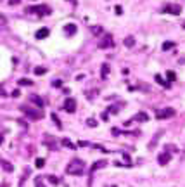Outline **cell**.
<instances>
[{"label": "cell", "instance_id": "obj_1", "mask_svg": "<svg viewBox=\"0 0 185 187\" xmlns=\"http://www.w3.org/2000/svg\"><path fill=\"white\" fill-rule=\"evenodd\" d=\"M66 172L69 175H83V172H85V161L78 159V158L71 159L69 165L66 166Z\"/></svg>", "mask_w": 185, "mask_h": 187}, {"label": "cell", "instance_id": "obj_2", "mask_svg": "<svg viewBox=\"0 0 185 187\" xmlns=\"http://www.w3.org/2000/svg\"><path fill=\"white\" fill-rule=\"evenodd\" d=\"M24 12L26 14H38V16H49L50 7L49 5H31V7H26Z\"/></svg>", "mask_w": 185, "mask_h": 187}, {"label": "cell", "instance_id": "obj_3", "mask_svg": "<svg viewBox=\"0 0 185 187\" xmlns=\"http://www.w3.org/2000/svg\"><path fill=\"white\" fill-rule=\"evenodd\" d=\"M21 111L26 114L30 120H42V118H43V113H42L40 109L30 108V106H21Z\"/></svg>", "mask_w": 185, "mask_h": 187}, {"label": "cell", "instance_id": "obj_4", "mask_svg": "<svg viewBox=\"0 0 185 187\" xmlns=\"http://www.w3.org/2000/svg\"><path fill=\"white\" fill-rule=\"evenodd\" d=\"M176 114V111L173 108H164V109H159L156 111V118L158 120H166V118H173Z\"/></svg>", "mask_w": 185, "mask_h": 187}, {"label": "cell", "instance_id": "obj_5", "mask_svg": "<svg viewBox=\"0 0 185 187\" xmlns=\"http://www.w3.org/2000/svg\"><path fill=\"white\" fill-rule=\"evenodd\" d=\"M64 111H68V113H75L76 111V100L73 97H68L64 100Z\"/></svg>", "mask_w": 185, "mask_h": 187}, {"label": "cell", "instance_id": "obj_6", "mask_svg": "<svg viewBox=\"0 0 185 187\" xmlns=\"http://www.w3.org/2000/svg\"><path fill=\"white\" fill-rule=\"evenodd\" d=\"M164 12L166 14H173V16H178V14L182 12V7L176 4H168L166 7H164Z\"/></svg>", "mask_w": 185, "mask_h": 187}, {"label": "cell", "instance_id": "obj_7", "mask_svg": "<svg viewBox=\"0 0 185 187\" xmlns=\"http://www.w3.org/2000/svg\"><path fill=\"white\" fill-rule=\"evenodd\" d=\"M114 45V42H113V36L111 35H104V38L99 42V47L101 49H109V47H113Z\"/></svg>", "mask_w": 185, "mask_h": 187}, {"label": "cell", "instance_id": "obj_8", "mask_svg": "<svg viewBox=\"0 0 185 187\" xmlns=\"http://www.w3.org/2000/svg\"><path fill=\"white\" fill-rule=\"evenodd\" d=\"M170 159H171V154H170V152H161V154H159L158 156V163L161 166H164V165H168V163H170Z\"/></svg>", "mask_w": 185, "mask_h": 187}, {"label": "cell", "instance_id": "obj_9", "mask_svg": "<svg viewBox=\"0 0 185 187\" xmlns=\"http://www.w3.org/2000/svg\"><path fill=\"white\" fill-rule=\"evenodd\" d=\"M49 33H50L49 28H40V30L35 33V36H36L38 40H43V38H47V36H49Z\"/></svg>", "mask_w": 185, "mask_h": 187}, {"label": "cell", "instance_id": "obj_10", "mask_svg": "<svg viewBox=\"0 0 185 187\" xmlns=\"http://www.w3.org/2000/svg\"><path fill=\"white\" fill-rule=\"evenodd\" d=\"M64 33H66L68 36H73L76 33V24H73V23H71V24H66V26H64Z\"/></svg>", "mask_w": 185, "mask_h": 187}, {"label": "cell", "instance_id": "obj_11", "mask_svg": "<svg viewBox=\"0 0 185 187\" xmlns=\"http://www.w3.org/2000/svg\"><path fill=\"white\" fill-rule=\"evenodd\" d=\"M104 166H107V161L101 159V161H97V163H93V165H92V172H97V170L104 168Z\"/></svg>", "mask_w": 185, "mask_h": 187}, {"label": "cell", "instance_id": "obj_12", "mask_svg": "<svg viewBox=\"0 0 185 187\" xmlns=\"http://www.w3.org/2000/svg\"><path fill=\"white\" fill-rule=\"evenodd\" d=\"M109 71H111V68H109V64H107V62H104V64H102V68H101V76L104 80L107 78V74H109Z\"/></svg>", "mask_w": 185, "mask_h": 187}, {"label": "cell", "instance_id": "obj_13", "mask_svg": "<svg viewBox=\"0 0 185 187\" xmlns=\"http://www.w3.org/2000/svg\"><path fill=\"white\" fill-rule=\"evenodd\" d=\"M30 100H31V102H33L35 106H38V108H43V104H45V102L40 99L38 96H30Z\"/></svg>", "mask_w": 185, "mask_h": 187}, {"label": "cell", "instance_id": "obj_14", "mask_svg": "<svg viewBox=\"0 0 185 187\" xmlns=\"http://www.w3.org/2000/svg\"><path fill=\"white\" fill-rule=\"evenodd\" d=\"M154 80L159 83V85H161V87H164V88H170V83H168V82H164L161 74H156V76H154Z\"/></svg>", "mask_w": 185, "mask_h": 187}, {"label": "cell", "instance_id": "obj_15", "mask_svg": "<svg viewBox=\"0 0 185 187\" xmlns=\"http://www.w3.org/2000/svg\"><path fill=\"white\" fill-rule=\"evenodd\" d=\"M133 120H137V121H147L149 120V116H147V113H144V111H140V113L137 114Z\"/></svg>", "mask_w": 185, "mask_h": 187}, {"label": "cell", "instance_id": "obj_16", "mask_svg": "<svg viewBox=\"0 0 185 187\" xmlns=\"http://www.w3.org/2000/svg\"><path fill=\"white\" fill-rule=\"evenodd\" d=\"M125 47H128V49H132L133 45H135V38H133V36H126V38H125Z\"/></svg>", "mask_w": 185, "mask_h": 187}, {"label": "cell", "instance_id": "obj_17", "mask_svg": "<svg viewBox=\"0 0 185 187\" xmlns=\"http://www.w3.org/2000/svg\"><path fill=\"white\" fill-rule=\"evenodd\" d=\"M18 83L21 85V87H31V85H33V82H31V80H28V78H21Z\"/></svg>", "mask_w": 185, "mask_h": 187}, {"label": "cell", "instance_id": "obj_18", "mask_svg": "<svg viewBox=\"0 0 185 187\" xmlns=\"http://www.w3.org/2000/svg\"><path fill=\"white\" fill-rule=\"evenodd\" d=\"M62 146H66V147H69V149H76V146L71 142L69 139H62Z\"/></svg>", "mask_w": 185, "mask_h": 187}, {"label": "cell", "instance_id": "obj_19", "mask_svg": "<svg viewBox=\"0 0 185 187\" xmlns=\"http://www.w3.org/2000/svg\"><path fill=\"white\" fill-rule=\"evenodd\" d=\"M35 166H36V168H43V166H45V159H43V158H36Z\"/></svg>", "mask_w": 185, "mask_h": 187}, {"label": "cell", "instance_id": "obj_20", "mask_svg": "<svg viewBox=\"0 0 185 187\" xmlns=\"http://www.w3.org/2000/svg\"><path fill=\"white\" fill-rule=\"evenodd\" d=\"M166 78H168V82H175V80H176L175 71H168V73H166Z\"/></svg>", "mask_w": 185, "mask_h": 187}, {"label": "cell", "instance_id": "obj_21", "mask_svg": "<svg viewBox=\"0 0 185 187\" xmlns=\"http://www.w3.org/2000/svg\"><path fill=\"white\" fill-rule=\"evenodd\" d=\"M2 166H4L5 172H12V170H14V166L10 165V163H7V161H2Z\"/></svg>", "mask_w": 185, "mask_h": 187}, {"label": "cell", "instance_id": "obj_22", "mask_svg": "<svg viewBox=\"0 0 185 187\" xmlns=\"http://www.w3.org/2000/svg\"><path fill=\"white\" fill-rule=\"evenodd\" d=\"M173 47H175V42H164L163 44V50H170Z\"/></svg>", "mask_w": 185, "mask_h": 187}, {"label": "cell", "instance_id": "obj_23", "mask_svg": "<svg viewBox=\"0 0 185 187\" xmlns=\"http://www.w3.org/2000/svg\"><path fill=\"white\" fill-rule=\"evenodd\" d=\"M33 71H35V74H38V76H40V74H45V73H47V70H45V68H42V66H38V68H35V70H33Z\"/></svg>", "mask_w": 185, "mask_h": 187}, {"label": "cell", "instance_id": "obj_24", "mask_svg": "<svg viewBox=\"0 0 185 187\" xmlns=\"http://www.w3.org/2000/svg\"><path fill=\"white\" fill-rule=\"evenodd\" d=\"M87 125L93 128V126H97V120H93V118H88V120H87Z\"/></svg>", "mask_w": 185, "mask_h": 187}, {"label": "cell", "instance_id": "obj_25", "mask_svg": "<svg viewBox=\"0 0 185 187\" xmlns=\"http://www.w3.org/2000/svg\"><path fill=\"white\" fill-rule=\"evenodd\" d=\"M52 121L57 125V128H62V125H61V121H59V118H57V114H52Z\"/></svg>", "mask_w": 185, "mask_h": 187}, {"label": "cell", "instance_id": "obj_26", "mask_svg": "<svg viewBox=\"0 0 185 187\" xmlns=\"http://www.w3.org/2000/svg\"><path fill=\"white\" fill-rule=\"evenodd\" d=\"M92 33H93V35H101V33H102V28L101 26H93L92 28Z\"/></svg>", "mask_w": 185, "mask_h": 187}, {"label": "cell", "instance_id": "obj_27", "mask_svg": "<svg viewBox=\"0 0 185 187\" xmlns=\"http://www.w3.org/2000/svg\"><path fill=\"white\" fill-rule=\"evenodd\" d=\"M49 182L50 184H59V178L54 177V175H49Z\"/></svg>", "mask_w": 185, "mask_h": 187}, {"label": "cell", "instance_id": "obj_28", "mask_svg": "<svg viewBox=\"0 0 185 187\" xmlns=\"http://www.w3.org/2000/svg\"><path fill=\"white\" fill-rule=\"evenodd\" d=\"M35 185H36V187H45V185H43V182H42V178H40V177H36V178H35Z\"/></svg>", "mask_w": 185, "mask_h": 187}, {"label": "cell", "instance_id": "obj_29", "mask_svg": "<svg viewBox=\"0 0 185 187\" xmlns=\"http://www.w3.org/2000/svg\"><path fill=\"white\" fill-rule=\"evenodd\" d=\"M99 92L97 90H93V92H87V96H88V99H93V96H97Z\"/></svg>", "mask_w": 185, "mask_h": 187}, {"label": "cell", "instance_id": "obj_30", "mask_svg": "<svg viewBox=\"0 0 185 187\" xmlns=\"http://www.w3.org/2000/svg\"><path fill=\"white\" fill-rule=\"evenodd\" d=\"M118 109H119V106H113V108H111L109 111H111V113H114V114H116V113H118Z\"/></svg>", "mask_w": 185, "mask_h": 187}, {"label": "cell", "instance_id": "obj_31", "mask_svg": "<svg viewBox=\"0 0 185 187\" xmlns=\"http://www.w3.org/2000/svg\"><path fill=\"white\" fill-rule=\"evenodd\" d=\"M114 11H116V14H121V12H123V9H121V5H116V7H114Z\"/></svg>", "mask_w": 185, "mask_h": 187}, {"label": "cell", "instance_id": "obj_32", "mask_svg": "<svg viewBox=\"0 0 185 187\" xmlns=\"http://www.w3.org/2000/svg\"><path fill=\"white\" fill-rule=\"evenodd\" d=\"M52 85H54V87H61V85H62V82H61V80H56V82H54Z\"/></svg>", "mask_w": 185, "mask_h": 187}, {"label": "cell", "instance_id": "obj_33", "mask_svg": "<svg viewBox=\"0 0 185 187\" xmlns=\"http://www.w3.org/2000/svg\"><path fill=\"white\" fill-rule=\"evenodd\" d=\"M9 4H10V5H18L19 0H9Z\"/></svg>", "mask_w": 185, "mask_h": 187}, {"label": "cell", "instance_id": "obj_34", "mask_svg": "<svg viewBox=\"0 0 185 187\" xmlns=\"http://www.w3.org/2000/svg\"><path fill=\"white\" fill-rule=\"evenodd\" d=\"M19 94H21L19 90H14V92H12V97H19Z\"/></svg>", "mask_w": 185, "mask_h": 187}, {"label": "cell", "instance_id": "obj_35", "mask_svg": "<svg viewBox=\"0 0 185 187\" xmlns=\"http://www.w3.org/2000/svg\"><path fill=\"white\" fill-rule=\"evenodd\" d=\"M68 2H69L71 5H76V4H78V0H68Z\"/></svg>", "mask_w": 185, "mask_h": 187}, {"label": "cell", "instance_id": "obj_36", "mask_svg": "<svg viewBox=\"0 0 185 187\" xmlns=\"http://www.w3.org/2000/svg\"><path fill=\"white\" fill-rule=\"evenodd\" d=\"M2 142H4V137H2V135H0V144H2Z\"/></svg>", "mask_w": 185, "mask_h": 187}, {"label": "cell", "instance_id": "obj_37", "mask_svg": "<svg viewBox=\"0 0 185 187\" xmlns=\"http://www.w3.org/2000/svg\"><path fill=\"white\" fill-rule=\"evenodd\" d=\"M183 28H185V21H183Z\"/></svg>", "mask_w": 185, "mask_h": 187}]
</instances>
